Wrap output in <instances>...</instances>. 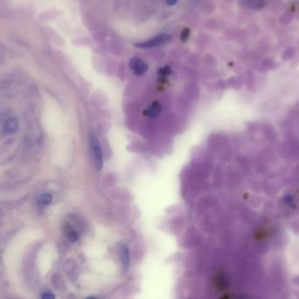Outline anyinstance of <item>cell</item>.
Segmentation results:
<instances>
[{
	"label": "cell",
	"mask_w": 299,
	"mask_h": 299,
	"mask_svg": "<svg viewBox=\"0 0 299 299\" xmlns=\"http://www.w3.org/2000/svg\"><path fill=\"white\" fill-rule=\"evenodd\" d=\"M91 147H92V154L95 161L97 167L100 169L103 167V155H102V149L100 147V141L97 140L96 137L92 136L91 139Z\"/></svg>",
	"instance_id": "obj_1"
},
{
	"label": "cell",
	"mask_w": 299,
	"mask_h": 299,
	"mask_svg": "<svg viewBox=\"0 0 299 299\" xmlns=\"http://www.w3.org/2000/svg\"><path fill=\"white\" fill-rule=\"evenodd\" d=\"M168 40H169V36L167 34H162V35L157 36L156 38H153L151 40L136 43L135 47L140 48H156L160 45L164 44Z\"/></svg>",
	"instance_id": "obj_2"
},
{
	"label": "cell",
	"mask_w": 299,
	"mask_h": 299,
	"mask_svg": "<svg viewBox=\"0 0 299 299\" xmlns=\"http://www.w3.org/2000/svg\"><path fill=\"white\" fill-rule=\"evenodd\" d=\"M129 66L137 76H141L148 70V65L137 57H133L129 63Z\"/></svg>",
	"instance_id": "obj_3"
},
{
	"label": "cell",
	"mask_w": 299,
	"mask_h": 299,
	"mask_svg": "<svg viewBox=\"0 0 299 299\" xmlns=\"http://www.w3.org/2000/svg\"><path fill=\"white\" fill-rule=\"evenodd\" d=\"M241 4L247 8L259 10L264 7L265 0H241Z\"/></svg>",
	"instance_id": "obj_4"
},
{
	"label": "cell",
	"mask_w": 299,
	"mask_h": 299,
	"mask_svg": "<svg viewBox=\"0 0 299 299\" xmlns=\"http://www.w3.org/2000/svg\"><path fill=\"white\" fill-rule=\"evenodd\" d=\"M162 112V106L158 102H155L146 110V115L148 116L149 118H156Z\"/></svg>",
	"instance_id": "obj_5"
},
{
	"label": "cell",
	"mask_w": 299,
	"mask_h": 299,
	"mask_svg": "<svg viewBox=\"0 0 299 299\" xmlns=\"http://www.w3.org/2000/svg\"><path fill=\"white\" fill-rule=\"evenodd\" d=\"M120 255H121V259L123 262L125 269H128L130 266V253H129L128 247L127 246H122L120 247Z\"/></svg>",
	"instance_id": "obj_6"
},
{
	"label": "cell",
	"mask_w": 299,
	"mask_h": 299,
	"mask_svg": "<svg viewBox=\"0 0 299 299\" xmlns=\"http://www.w3.org/2000/svg\"><path fill=\"white\" fill-rule=\"evenodd\" d=\"M4 129L7 133H13L18 129V121L15 118H9L6 122L4 124Z\"/></svg>",
	"instance_id": "obj_7"
},
{
	"label": "cell",
	"mask_w": 299,
	"mask_h": 299,
	"mask_svg": "<svg viewBox=\"0 0 299 299\" xmlns=\"http://www.w3.org/2000/svg\"><path fill=\"white\" fill-rule=\"evenodd\" d=\"M51 200H52V197H51V195H49L48 193H45V194H42V195L40 196V198H39L38 203L41 204V205H47L48 203H50Z\"/></svg>",
	"instance_id": "obj_8"
},
{
	"label": "cell",
	"mask_w": 299,
	"mask_h": 299,
	"mask_svg": "<svg viewBox=\"0 0 299 299\" xmlns=\"http://www.w3.org/2000/svg\"><path fill=\"white\" fill-rule=\"evenodd\" d=\"M66 234H67L68 239L71 241H76V239H78V235H77L76 232L74 231L73 229H68Z\"/></svg>",
	"instance_id": "obj_9"
},
{
	"label": "cell",
	"mask_w": 299,
	"mask_h": 299,
	"mask_svg": "<svg viewBox=\"0 0 299 299\" xmlns=\"http://www.w3.org/2000/svg\"><path fill=\"white\" fill-rule=\"evenodd\" d=\"M190 35V29L189 28H185L183 33H182V36H181V39L182 40H186L188 39V37Z\"/></svg>",
	"instance_id": "obj_10"
},
{
	"label": "cell",
	"mask_w": 299,
	"mask_h": 299,
	"mask_svg": "<svg viewBox=\"0 0 299 299\" xmlns=\"http://www.w3.org/2000/svg\"><path fill=\"white\" fill-rule=\"evenodd\" d=\"M177 3V0H167V4L169 6H173Z\"/></svg>",
	"instance_id": "obj_11"
}]
</instances>
